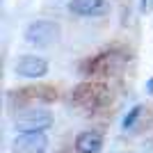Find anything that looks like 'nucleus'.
Here are the masks:
<instances>
[{
  "mask_svg": "<svg viewBox=\"0 0 153 153\" xmlns=\"http://www.w3.org/2000/svg\"><path fill=\"white\" fill-rule=\"evenodd\" d=\"M126 62H128L126 51L110 48V51H101L98 55L87 59L82 64V73L85 76H112V73H119Z\"/></svg>",
  "mask_w": 153,
  "mask_h": 153,
  "instance_id": "1",
  "label": "nucleus"
},
{
  "mask_svg": "<svg viewBox=\"0 0 153 153\" xmlns=\"http://www.w3.org/2000/svg\"><path fill=\"white\" fill-rule=\"evenodd\" d=\"M110 98H112L110 89L101 82H82L71 91V103H76L78 108L89 110V112L105 108L110 103Z\"/></svg>",
  "mask_w": 153,
  "mask_h": 153,
  "instance_id": "2",
  "label": "nucleus"
},
{
  "mask_svg": "<svg viewBox=\"0 0 153 153\" xmlns=\"http://www.w3.org/2000/svg\"><path fill=\"white\" fill-rule=\"evenodd\" d=\"M57 98V91L53 89V87H21V89L16 91H9V96H7V101H9V105H12L14 110L19 108H41V105H46V103H53Z\"/></svg>",
  "mask_w": 153,
  "mask_h": 153,
  "instance_id": "3",
  "label": "nucleus"
},
{
  "mask_svg": "<svg viewBox=\"0 0 153 153\" xmlns=\"http://www.w3.org/2000/svg\"><path fill=\"white\" fill-rule=\"evenodd\" d=\"M59 39V25L55 21H32L25 27V41L37 48H48Z\"/></svg>",
  "mask_w": 153,
  "mask_h": 153,
  "instance_id": "4",
  "label": "nucleus"
},
{
  "mask_svg": "<svg viewBox=\"0 0 153 153\" xmlns=\"http://www.w3.org/2000/svg\"><path fill=\"white\" fill-rule=\"evenodd\" d=\"M14 123L21 133L23 130H48L53 126V114L46 108H23L14 112Z\"/></svg>",
  "mask_w": 153,
  "mask_h": 153,
  "instance_id": "5",
  "label": "nucleus"
},
{
  "mask_svg": "<svg viewBox=\"0 0 153 153\" xmlns=\"http://www.w3.org/2000/svg\"><path fill=\"white\" fill-rule=\"evenodd\" d=\"M14 153H46L48 151V137L46 130H23L12 142Z\"/></svg>",
  "mask_w": 153,
  "mask_h": 153,
  "instance_id": "6",
  "label": "nucleus"
},
{
  "mask_svg": "<svg viewBox=\"0 0 153 153\" xmlns=\"http://www.w3.org/2000/svg\"><path fill=\"white\" fill-rule=\"evenodd\" d=\"M16 73L21 78H30V80H37V78H44L48 73V62L39 55H23V57L16 59Z\"/></svg>",
  "mask_w": 153,
  "mask_h": 153,
  "instance_id": "7",
  "label": "nucleus"
},
{
  "mask_svg": "<svg viewBox=\"0 0 153 153\" xmlns=\"http://www.w3.org/2000/svg\"><path fill=\"white\" fill-rule=\"evenodd\" d=\"M66 9H69L73 16L89 19V16H103V14H108L110 2L108 0H69Z\"/></svg>",
  "mask_w": 153,
  "mask_h": 153,
  "instance_id": "8",
  "label": "nucleus"
},
{
  "mask_svg": "<svg viewBox=\"0 0 153 153\" xmlns=\"http://www.w3.org/2000/svg\"><path fill=\"white\" fill-rule=\"evenodd\" d=\"M103 149V135L98 130H82L76 137V153H98Z\"/></svg>",
  "mask_w": 153,
  "mask_h": 153,
  "instance_id": "9",
  "label": "nucleus"
},
{
  "mask_svg": "<svg viewBox=\"0 0 153 153\" xmlns=\"http://www.w3.org/2000/svg\"><path fill=\"white\" fill-rule=\"evenodd\" d=\"M142 117V105H133V108L126 112V117H123V121H121V126H123V130H128V128H133L135 123H137V119Z\"/></svg>",
  "mask_w": 153,
  "mask_h": 153,
  "instance_id": "10",
  "label": "nucleus"
},
{
  "mask_svg": "<svg viewBox=\"0 0 153 153\" xmlns=\"http://www.w3.org/2000/svg\"><path fill=\"white\" fill-rule=\"evenodd\" d=\"M140 12L142 14L153 12V0H140Z\"/></svg>",
  "mask_w": 153,
  "mask_h": 153,
  "instance_id": "11",
  "label": "nucleus"
},
{
  "mask_svg": "<svg viewBox=\"0 0 153 153\" xmlns=\"http://www.w3.org/2000/svg\"><path fill=\"white\" fill-rule=\"evenodd\" d=\"M146 91H149V94H153V78H149V80H146Z\"/></svg>",
  "mask_w": 153,
  "mask_h": 153,
  "instance_id": "12",
  "label": "nucleus"
}]
</instances>
